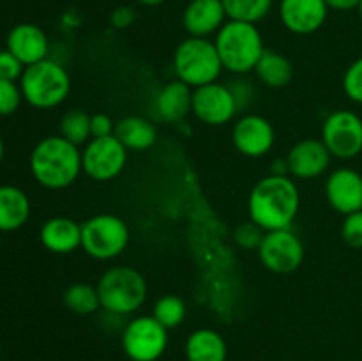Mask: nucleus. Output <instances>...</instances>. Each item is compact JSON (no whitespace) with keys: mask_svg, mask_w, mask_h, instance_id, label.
<instances>
[{"mask_svg":"<svg viewBox=\"0 0 362 361\" xmlns=\"http://www.w3.org/2000/svg\"><path fill=\"white\" fill-rule=\"evenodd\" d=\"M300 207L297 184L288 176H267L258 180L247 198L250 219L265 232L290 229Z\"/></svg>","mask_w":362,"mask_h":361,"instance_id":"f257e3e1","label":"nucleus"},{"mask_svg":"<svg viewBox=\"0 0 362 361\" xmlns=\"http://www.w3.org/2000/svg\"><path fill=\"white\" fill-rule=\"evenodd\" d=\"M341 237L349 246L362 248V209L345 216L341 227Z\"/></svg>","mask_w":362,"mask_h":361,"instance_id":"2f4dec72","label":"nucleus"},{"mask_svg":"<svg viewBox=\"0 0 362 361\" xmlns=\"http://www.w3.org/2000/svg\"><path fill=\"white\" fill-rule=\"evenodd\" d=\"M120 144L127 149V151H147L156 144V127L151 120L144 119L138 115H129L120 119L115 124V131H113Z\"/></svg>","mask_w":362,"mask_h":361,"instance_id":"5701e85b","label":"nucleus"},{"mask_svg":"<svg viewBox=\"0 0 362 361\" xmlns=\"http://www.w3.org/2000/svg\"><path fill=\"white\" fill-rule=\"evenodd\" d=\"M4 154H6V145H4V140H2V137H0V163H2V159H4Z\"/></svg>","mask_w":362,"mask_h":361,"instance_id":"ea45409f","label":"nucleus"},{"mask_svg":"<svg viewBox=\"0 0 362 361\" xmlns=\"http://www.w3.org/2000/svg\"><path fill=\"white\" fill-rule=\"evenodd\" d=\"M42 246L57 255L73 253L81 246V223L66 216H55L42 223L39 230Z\"/></svg>","mask_w":362,"mask_h":361,"instance_id":"aec40b11","label":"nucleus"},{"mask_svg":"<svg viewBox=\"0 0 362 361\" xmlns=\"http://www.w3.org/2000/svg\"><path fill=\"white\" fill-rule=\"evenodd\" d=\"M168 347V329L152 315L134 317L124 326L122 349L131 361H158Z\"/></svg>","mask_w":362,"mask_h":361,"instance_id":"6e6552de","label":"nucleus"},{"mask_svg":"<svg viewBox=\"0 0 362 361\" xmlns=\"http://www.w3.org/2000/svg\"><path fill=\"white\" fill-rule=\"evenodd\" d=\"M262 265L276 275H290L303 265L304 244L290 229L265 232L258 248Z\"/></svg>","mask_w":362,"mask_h":361,"instance_id":"9b49d317","label":"nucleus"},{"mask_svg":"<svg viewBox=\"0 0 362 361\" xmlns=\"http://www.w3.org/2000/svg\"><path fill=\"white\" fill-rule=\"evenodd\" d=\"M90 131L92 138L110 137L115 131V122L106 113H94V115H90Z\"/></svg>","mask_w":362,"mask_h":361,"instance_id":"f704fd0d","label":"nucleus"},{"mask_svg":"<svg viewBox=\"0 0 362 361\" xmlns=\"http://www.w3.org/2000/svg\"><path fill=\"white\" fill-rule=\"evenodd\" d=\"M272 176H288V163H286V158L283 159H276L272 163Z\"/></svg>","mask_w":362,"mask_h":361,"instance_id":"4c0bfd02","label":"nucleus"},{"mask_svg":"<svg viewBox=\"0 0 362 361\" xmlns=\"http://www.w3.org/2000/svg\"><path fill=\"white\" fill-rule=\"evenodd\" d=\"M101 308L115 317L134 314L147 299V282L144 275L129 265H115L103 273L98 282Z\"/></svg>","mask_w":362,"mask_h":361,"instance_id":"20e7f679","label":"nucleus"},{"mask_svg":"<svg viewBox=\"0 0 362 361\" xmlns=\"http://www.w3.org/2000/svg\"><path fill=\"white\" fill-rule=\"evenodd\" d=\"M0 360H2V345H0Z\"/></svg>","mask_w":362,"mask_h":361,"instance_id":"79ce46f5","label":"nucleus"},{"mask_svg":"<svg viewBox=\"0 0 362 361\" xmlns=\"http://www.w3.org/2000/svg\"><path fill=\"white\" fill-rule=\"evenodd\" d=\"M23 99L39 110H52L62 105L71 92V78L66 67L45 59L25 67L20 78Z\"/></svg>","mask_w":362,"mask_h":361,"instance_id":"39448f33","label":"nucleus"},{"mask_svg":"<svg viewBox=\"0 0 362 361\" xmlns=\"http://www.w3.org/2000/svg\"><path fill=\"white\" fill-rule=\"evenodd\" d=\"M322 142L332 158L352 159L362 152V119L352 110H336L322 124Z\"/></svg>","mask_w":362,"mask_h":361,"instance_id":"9d476101","label":"nucleus"},{"mask_svg":"<svg viewBox=\"0 0 362 361\" xmlns=\"http://www.w3.org/2000/svg\"><path fill=\"white\" fill-rule=\"evenodd\" d=\"M64 304L69 311L76 315H90L101 308L98 287L88 283H73L64 292Z\"/></svg>","mask_w":362,"mask_h":361,"instance_id":"393cba45","label":"nucleus"},{"mask_svg":"<svg viewBox=\"0 0 362 361\" xmlns=\"http://www.w3.org/2000/svg\"><path fill=\"white\" fill-rule=\"evenodd\" d=\"M228 20L255 23L264 20L272 9V0H221Z\"/></svg>","mask_w":362,"mask_h":361,"instance_id":"a878e982","label":"nucleus"},{"mask_svg":"<svg viewBox=\"0 0 362 361\" xmlns=\"http://www.w3.org/2000/svg\"><path fill=\"white\" fill-rule=\"evenodd\" d=\"M223 69L233 74L255 71L262 53L265 52L264 38L255 23L228 20L218 30L214 39Z\"/></svg>","mask_w":362,"mask_h":361,"instance_id":"7ed1b4c3","label":"nucleus"},{"mask_svg":"<svg viewBox=\"0 0 362 361\" xmlns=\"http://www.w3.org/2000/svg\"><path fill=\"white\" fill-rule=\"evenodd\" d=\"M7 50L27 67L48 59L49 42L41 27L34 23H18L7 34Z\"/></svg>","mask_w":362,"mask_h":361,"instance_id":"f3484780","label":"nucleus"},{"mask_svg":"<svg viewBox=\"0 0 362 361\" xmlns=\"http://www.w3.org/2000/svg\"><path fill=\"white\" fill-rule=\"evenodd\" d=\"M325 197L331 207L341 214L362 209V176L354 168H338L325 180Z\"/></svg>","mask_w":362,"mask_h":361,"instance_id":"dca6fc26","label":"nucleus"},{"mask_svg":"<svg viewBox=\"0 0 362 361\" xmlns=\"http://www.w3.org/2000/svg\"><path fill=\"white\" fill-rule=\"evenodd\" d=\"M343 91L350 101L362 105V57L354 60L343 74Z\"/></svg>","mask_w":362,"mask_h":361,"instance_id":"7c9ffc66","label":"nucleus"},{"mask_svg":"<svg viewBox=\"0 0 362 361\" xmlns=\"http://www.w3.org/2000/svg\"><path fill=\"white\" fill-rule=\"evenodd\" d=\"M134 18H136V14H134L133 7L129 6L117 7L110 14V21H112V25L115 28H127L129 25H133Z\"/></svg>","mask_w":362,"mask_h":361,"instance_id":"c9c22d12","label":"nucleus"},{"mask_svg":"<svg viewBox=\"0 0 362 361\" xmlns=\"http://www.w3.org/2000/svg\"><path fill=\"white\" fill-rule=\"evenodd\" d=\"M228 88H230V92H232L233 99H235V105H237V110H239V112L246 110L247 106L253 103L255 88H253V85H251L247 80H244V78L233 80L232 84H228Z\"/></svg>","mask_w":362,"mask_h":361,"instance_id":"72a5a7b5","label":"nucleus"},{"mask_svg":"<svg viewBox=\"0 0 362 361\" xmlns=\"http://www.w3.org/2000/svg\"><path fill=\"white\" fill-rule=\"evenodd\" d=\"M276 131L265 117L247 113L240 117L232 130L233 147L247 158H262L272 149Z\"/></svg>","mask_w":362,"mask_h":361,"instance_id":"ddd939ff","label":"nucleus"},{"mask_svg":"<svg viewBox=\"0 0 362 361\" xmlns=\"http://www.w3.org/2000/svg\"><path fill=\"white\" fill-rule=\"evenodd\" d=\"M198 120L209 126L228 124L239 113L228 85L212 81L204 87L193 88V112Z\"/></svg>","mask_w":362,"mask_h":361,"instance_id":"f8f14e48","label":"nucleus"},{"mask_svg":"<svg viewBox=\"0 0 362 361\" xmlns=\"http://www.w3.org/2000/svg\"><path fill=\"white\" fill-rule=\"evenodd\" d=\"M129 244V229L115 214H95L81 223V248L95 260H112L122 255Z\"/></svg>","mask_w":362,"mask_h":361,"instance_id":"0eeeda50","label":"nucleus"},{"mask_svg":"<svg viewBox=\"0 0 362 361\" xmlns=\"http://www.w3.org/2000/svg\"><path fill=\"white\" fill-rule=\"evenodd\" d=\"M152 317L168 331L179 328L186 319V303L182 301V297L175 296V294H166L154 303Z\"/></svg>","mask_w":362,"mask_h":361,"instance_id":"cd10ccee","label":"nucleus"},{"mask_svg":"<svg viewBox=\"0 0 362 361\" xmlns=\"http://www.w3.org/2000/svg\"><path fill=\"white\" fill-rule=\"evenodd\" d=\"M0 234H2V232H0ZM0 246H2V237H0Z\"/></svg>","mask_w":362,"mask_h":361,"instance_id":"37998d69","label":"nucleus"},{"mask_svg":"<svg viewBox=\"0 0 362 361\" xmlns=\"http://www.w3.org/2000/svg\"><path fill=\"white\" fill-rule=\"evenodd\" d=\"M357 9H359V14H361V18H362V0H361V4H359V7H357Z\"/></svg>","mask_w":362,"mask_h":361,"instance_id":"a19ab883","label":"nucleus"},{"mask_svg":"<svg viewBox=\"0 0 362 361\" xmlns=\"http://www.w3.org/2000/svg\"><path fill=\"white\" fill-rule=\"evenodd\" d=\"M226 13L221 0H191L182 14V25L191 38H209L225 25Z\"/></svg>","mask_w":362,"mask_h":361,"instance_id":"a211bd4d","label":"nucleus"},{"mask_svg":"<svg viewBox=\"0 0 362 361\" xmlns=\"http://www.w3.org/2000/svg\"><path fill=\"white\" fill-rule=\"evenodd\" d=\"M255 74L267 87L283 88L293 80V64L283 53L265 50L255 67Z\"/></svg>","mask_w":362,"mask_h":361,"instance_id":"b1692460","label":"nucleus"},{"mask_svg":"<svg viewBox=\"0 0 362 361\" xmlns=\"http://www.w3.org/2000/svg\"><path fill=\"white\" fill-rule=\"evenodd\" d=\"M30 218V200L16 186H0V232H14Z\"/></svg>","mask_w":362,"mask_h":361,"instance_id":"412c9836","label":"nucleus"},{"mask_svg":"<svg viewBox=\"0 0 362 361\" xmlns=\"http://www.w3.org/2000/svg\"><path fill=\"white\" fill-rule=\"evenodd\" d=\"M184 353L187 361H226L228 345L218 331L202 328L187 336Z\"/></svg>","mask_w":362,"mask_h":361,"instance_id":"4be33fe9","label":"nucleus"},{"mask_svg":"<svg viewBox=\"0 0 362 361\" xmlns=\"http://www.w3.org/2000/svg\"><path fill=\"white\" fill-rule=\"evenodd\" d=\"M173 71L177 80L184 81L191 88L218 81L223 64L214 41L207 38H191V35L184 39L173 53Z\"/></svg>","mask_w":362,"mask_h":361,"instance_id":"423d86ee","label":"nucleus"},{"mask_svg":"<svg viewBox=\"0 0 362 361\" xmlns=\"http://www.w3.org/2000/svg\"><path fill=\"white\" fill-rule=\"evenodd\" d=\"M329 7L325 0H281L279 18L290 32L308 35L320 30L327 20Z\"/></svg>","mask_w":362,"mask_h":361,"instance_id":"2eb2a0df","label":"nucleus"},{"mask_svg":"<svg viewBox=\"0 0 362 361\" xmlns=\"http://www.w3.org/2000/svg\"><path fill=\"white\" fill-rule=\"evenodd\" d=\"M23 71V62H21L18 57H14L9 50H2V52H0V78H2V80H20Z\"/></svg>","mask_w":362,"mask_h":361,"instance_id":"473e14b6","label":"nucleus"},{"mask_svg":"<svg viewBox=\"0 0 362 361\" xmlns=\"http://www.w3.org/2000/svg\"><path fill=\"white\" fill-rule=\"evenodd\" d=\"M154 112L165 122H180L193 112V88L180 80L168 81L156 94Z\"/></svg>","mask_w":362,"mask_h":361,"instance_id":"6ab92c4d","label":"nucleus"},{"mask_svg":"<svg viewBox=\"0 0 362 361\" xmlns=\"http://www.w3.org/2000/svg\"><path fill=\"white\" fill-rule=\"evenodd\" d=\"M60 137H64L78 147L90 142V115L80 108L64 113L62 119H60Z\"/></svg>","mask_w":362,"mask_h":361,"instance_id":"bb28decb","label":"nucleus"},{"mask_svg":"<svg viewBox=\"0 0 362 361\" xmlns=\"http://www.w3.org/2000/svg\"><path fill=\"white\" fill-rule=\"evenodd\" d=\"M136 2H140L141 6H147V7H154V6H161L165 0H136Z\"/></svg>","mask_w":362,"mask_h":361,"instance_id":"58836bf2","label":"nucleus"},{"mask_svg":"<svg viewBox=\"0 0 362 361\" xmlns=\"http://www.w3.org/2000/svg\"><path fill=\"white\" fill-rule=\"evenodd\" d=\"M264 236H265V230L262 229L260 225H257L255 222H251V219L250 222L239 223V225L233 229V243L246 251H251V250L258 251L262 241H264Z\"/></svg>","mask_w":362,"mask_h":361,"instance_id":"c85d7f7f","label":"nucleus"},{"mask_svg":"<svg viewBox=\"0 0 362 361\" xmlns=\"http://www.w3.org/2000/svg\"><path fill=\"white\" fill-rule=\"evenodd\" d=\"M329 9L334 11H352L357 9L361 4V0H325Z\"/></svg>","mask_w":362,"mask_h":361,"instance_id":"e433bc0d","label":"nucleus"},{"mask_svg":"<svg viewBox=\"0 0 362 361\" xmlns=\"http://www.w3.org/2000/svg\"><path fill=\"white\" fill-rule=\"evenodd\" d=\"M331 152L318 138H304L297 142L286 154L288 173L296 179H315L320 177L331 165Z\"/></svg>","mask_w":362,"mask_h":361,"instance_id":"4468645a","label":"nucleus"},{"mask_svg":"<svg viewBox=\"0 0 362 361\" xmlns=\"http://www.w3.org/2000/svg\"><path fill=\"white\" fill-rule=\"evenodd\" d=\"M30 172L41 186L64 190L83 172L81 151L60 134L42 138L30 152Z\"/></svg>","mask_w":362,"mask_h":361,"instance_id":"f03ea898","label":"nucleus"},{"mask_svg":"<svg viewBox=\"0 0 362 361\" xmlns=\"http://www.w3.org/2000/svg\"><path fill=\"white\" fill-rule=\"evenodd\" d=\"M21 101H23V94H21L20 85H16V81L0 78V117L13 115L20 108Z\"/></svg>","mask_w":362,"mask_h":361,"instance_id":"c756f323","label":"nucleus"},{"mask_svg":"<svg viewBox=\"0 0 362 361\" xmlns=\"http://www.w3.org/2000/svg\"><path fill=\"white\" fill-rule=\"evenodd\" d=\"M127 163V149L115 134L103 138H90L81 151L83 173L98 183L115 179L122 173Z\"/></svg>","mask_w":362,"mask_h":361,"instance_id":"1a4fd4ad","label":"nucleus"}]
</instances>
